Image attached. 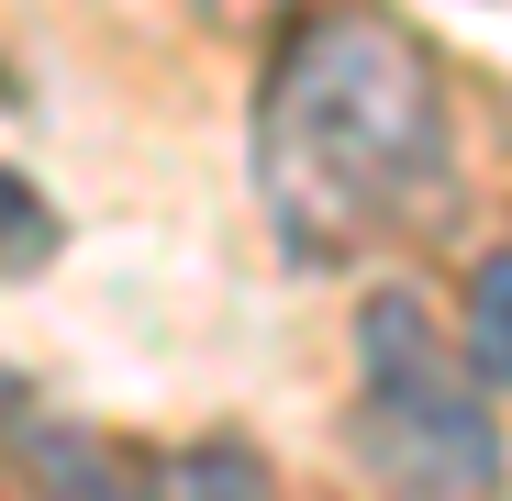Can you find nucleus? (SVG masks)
Instances as JSON below:
<instances>
[{
    "instance_id": "obj_6",
    "label": "nucleus",
    "mask_w": 512,
    "mask_h": 501,
    "mask_svg": "<svg viewBox=\"0 0 512 501\" xmlns=\"http://www.w3.org/2000/svg\"><path fill=\"white\" fill-rule=\"evenodd\" d=\"M67 245V223H56V201L23 179V167H0V279H34L45 257Z\"/></svg>"
},
{
    "instance_id": "obj_1",
    "label": "nucleus",
    "mask_w": 512,
    "mask_h": 501,
    "mask_svg": "<svg viewBox=\"0 0 512 501\" xmlns=\"http://www.w3.org/2000/svg\"><path fill=\"white\" fill-rule=\"evenodd\" d=\"M245 167L290 268H368L457 201V90L390 0H301L256 67Z\"/></svg>"
},
{
    "instance_id": "obj_7",
    "label": "nucleus",
    "mask_w": 512,
    "mask_h": 501,
    "mask_svg": "<svg viewBox=\"0 0 512 501\" xmlns=\"http://www.w3.org/2000/svg\"><path fill=\"white\" fill-rule=\"evenodd\" d=\"M0 412H23V390H12V379H0Z\"/></svg>"
},
{
    "instance_id": "obj_2",
    "label": "nucleus",
    "mask_w": 512,
    "mask_h": 501,
    "mask_svg": "<svg viewBox=\"0 0 512 501\" xmlns=\"http://www.w3.org/2000/svg\"><path fill=\"white\" fill-rule=\"evenodd\" d=\"M346 446L379 501H501V424L490 379L412 290L357 301V379H346Z\"/></svg>"
},
{
    "instance_id": "obj_4",
    "label": "nucleus",
    "mask_w": 512,
    "mask_h": 501,
    "mask_svg": "<svg viewBox=\"0 0 512 501\" xmlns=\"http://www.w3.org/2000/svg\"><path fill=\"white\" fill-rule=\"evenodd\" d=\"M167 501H279V479H268L256 446L212 435V446H179V457H167Z\"/></svg>"
},
{
    "instance_id": "obj_5",
    "label": "nucleus",
    "mask_w": 512,
    "mask_h": 501,
    "mask_svg": "<svg viewBox=\"0 0 512 501\" xmlns=\"http://www.w3.org/2000/svg\"><path fill=\"white\" fill-rule=\"evenodd\" d=\"M457 346H468V368H479L490 390H512V245L468 279V323H457Z\"/></svg>"
},
{
    "instance_id": "obj_3",
    "label": "nucleus",
    "mask_w": 512,
    "mask_h": 501,
    "mask_svg": "<svg viewBox=\"0 0 512 501\" xmlns=\"http://www.w3.org/2000/svg\"><path fill=\"white\" fill-rule=\"evenodd\" d=\"M56 501H167V457H123L112 435H34Z\"/></svg>"
}]
</instances>
